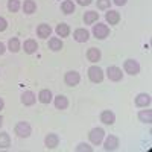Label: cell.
<instances>
[{
	"label": "cell",
	"mask_w": 152,
	"mask_h": 152,
	"mask_svg": "<svg viewBox=\"0 0 152 152\" xmlns=\"http://www.w3.org/2000/svg\"><path fill=\"white\" fill-rule=\"evenodd\" d=\"M15 134L20 137V138H28L31 134H32V128L28 122H18L14 128Z\"/></svg>",
	"instance_id": "cell-1"
},
{
	"label": "cell",
	"mask_w": 152,
	"mask_h": 152,
	"mask_svg": "<svg viewBox=\"0 0 152 152\" xmlns=\"http://www.w3.org/2000/svg\"><path fill=\"white\" fill-rule=\"evenodd\" d=\"M123 70L128 73V75L135 76V75L140 73V64H138V61H137V59L129 58V59H126V61L123 62Z\"/></svg>",
	"instance_id": "cell-2"
},
{
	"label": "cell",
	"mask_w": 152,
	"mask_h": 152,
	"mask_svg": "<svg viewBox=\"0 0 152 152\" xmlns=\"http://www.w3.org/2000/svg\"><path fill=\"white\" fill-rule=\"evenodd\" d=\"M88 79H90L91 82L94 84H99L104 81V70L97 67V66H91L90 69H88Z\"/></svg>",
	"instance_id": "cell-3"
},
{
	"label": "cell",
	"mask_w": 152,
	"mask_h": 152,
	"mask_svg": "<svg viewBox=\"0 0 152 152\" xmlns=\"http://www.w3.org/2000/svg\"><path fill=\"white\" fill-rule=\"evenodd\" d=\"M93 35L97 38V40H105V38L110 35V28L104 23L93 24Z\"/></svg>",
	"instance_id": "cell-4"
},
{
	"label": "cell",
	"mask_w": 152,
	"mask_h": 152,
	"mask_svg": "<svg viewBox=\"0 0 152 152\" xmlns=\"http://www.w3.org/2000/svg\"><path fill=\"white\" fill-rule=\"evenodd\" d=\"M104 137H105V131L102 128H93L88 134V138L93 145H100L104 142Z\"/></svg>",
	"instance_id": "cell-5"
},
{
	"label": "cell",
	"mask_w": 152,
	"mask_h": 152,
	"mask_svg": "<svg viewBox=\"0 0 152 152\" xmlns=\"http://www.w3.org/2000/svg\"><path fill=\"white\" fill-rule=\"evenodd\" d=\"M107 76H108V79L113 81V82H119V81L123 79V73H122V70L117 66H110L107 69Z\"/></svg>",
	"instance_id": "cell-6"
},
{
	"label": "cell",
	"mask_w": 152,
	"mask_h": 152,
	"mask_svg": "<svg viewBox=\"0 0 152 152\" xmlns=\"http://www.w3.org/2000/svg\"><path fill=\"white\" fill-rule=\"evenodd\" d=\"M64 82L69 85V87H75V85H78L81 82V75L78 72H75V70H70L66 73L64 76Z\"/></svg>",
	"instance_id": "cell-7"
},
{
	"label": "cell",
	"mask_w": 152,
	"mask_h": 152,
	"mask_svg": "<svg viewBox=\"0 0 152 152\" xmlns=\"http://www.w3.org/2000/svg\"><path fill=\"white\" fill-rule=\"evenodd\" d=\"M88 38H90V34L84 28H79L73 32V40L76 43H85V41H88Z\"/></svg>",
	"instance_id": "cell-8"
},
{
	"label": "cell",
	"mask_w": 152,
	"mask_h": 152,
	"mask_svg": "<svg viewBox=\"0 0 152 152\" xmlns=\"http://www.w3.org/2000/svg\"><path fill=\"white\" fill-rule=\"evenodd\" d=\"M44 145H46L47 149H55V148L59 145V137H58V134H53V132L47 134L46 138H44Z\"/></svg>",
	"instance_id": "cell-9"
},
{
	"label": "cell",
	"mask_w": 152,
	"mask_h": 152,
	"mask_svg": "<svg viewBox=\"0 0 152 152\" xmlns=\"http://www.w3.org/2000/svg\"><path fill=\"white\" fill-rule=\"evenodd\" d=\"M135 105L138 108H146L151 105V96L148 93H140L135 96Z\"/></svg>",
	"instance_id": "cell-10"
},
{
	"label": "cell",
	"mask_w": 152,
	"mask_h": 152,
	"mask_svg": "<svg viewBox=\"0 0 152 152\" xmlns=\"http://www.w3.org/2000/svg\"><path fill=\"white\" fill-rule=\"evenodd\" d=\"M119 148V138L116 135H108L104 142V149L105 151H116Z\"/></svg>",
	"instance_id": "cell-11"
},
{
	"label": "cell",
	"mask_w": 152,
	"mask_h": 152,
	"mask_svg": "<svg viewBox=\"0 0 152 152\" xmlns=\"http://www.w3.org/2000/svg\"><path fill=\"white\" fill-rule=\"evenodd\" d=\"M100 122L104 125H114V122H116V114L110 110H105L100 113Z\"/></svg>",
	"instance_id": "cell-12"
},
{
	"label": "cell",
	"mask_w": 152,
	"mask_h": 152,
	"mask_svg": "<svg viewBox=\"0 0 152 152\" xmlns=\"http://www.w3.org/2000/svg\"><path fill=\"white\" fill-rule=\"evenodd\" d=\"M50 34H52V28L49 26L47 23H41V24H38V28H37V35L43 38V40H46V38L50 37Z\"/></svg>",
	"instance_id": "cell-13"
},
{
	"label": "cell",
	"mask_w": 152,
	"mask_h": 152,
	"mask_svg": "<svg viewBox=\"0 0 152 152\" xmlns=\"http://www.w3.org/2000/svg\"><path fill=\"white\" fill-rule=\"evenodd\" d=\"M35 102H37V96H35L34 91H24V93L21 94V104H23L24 107H31V105H34Z\"/></svg>",
	"instance_id": "cell-14"
},
{
	"label": "cell",
	"mask_w": 152,
	"mask_h": 152,
	"mask_svg": "<svg viewBox=\"0 0 152 152\" xmlns=\"http://www.w3.org/2000/svg\"><path fill=\"white\" fill-rule=\"evenodd\" d=\"M53 104H55V108L56 110H67L69 107V99L64 96V94H58L53 97Z\"/></svg>",
	"instance_id": "cell-15"
},
{
	"label": "cell",
	"mask_w": 152,
	"mask_h": 152,
	"mask_svg": "<svg viewBox=\"0 0 152 152\" xmlns=\"http://www.w3.org/2000/svg\"><path fill=\"white\" fill-rule=\"evenodd\" d=\"M100 56H102V53H100V50L97 47H90L87 50V59L90 62H97L100 61Z\"/></svg>",
	"instance_id": "cell-16"
},
{
	"label": "cell",
	"mask_w": 152,
	"mask_h": 152,
	"mask_svg": "<svg viewBox=\"0 0 152 152\" xmlns=\"http://www.w3.org/2000/svg\"><path fill=\"white\" fill-rule=\"evenodd\" d=\"M23 50H24V53H28V55H32V53H35L37 50H38V44H37V41L35 40H26L24 41V44H23Z\"/></svg>",
	"instance_id": "cell-17"
},
{
	"label": "cell",
	"mask_w": 152,
	"mask_h": 152,
	"mask_svg": "<svg viewBox=\"0 0 152 152\" xmlns=\"http://www.w3.org/2000/svg\"><path fill=\"white\" fill-rule=\"evenodd\" d=\"M52 99H53V94L50 90H47V88H44V90H41L40 93H38V100H40L41 104H50L52 102Z\"/></svg>",
	"instance_id": "cell-18"
},
{
	"label": "cell",
	"mask_w": 152,
	"mask_h": 152,
	"mask_svg": "<svg viewBox=\"0 0 152 152\" xmlns=\"http://www.w3.org/2000/svg\"><path fill=\"white\" fill-rule=\"evenodd\" d=\"M99 20V12L96 11H87L84 14V23L85 24H94Z\"/></svg>",
	"instance_id": "cell-19"
},
{
	"label": "cell",
	"mask_w": 152,
	"mask_h": 152,
	"mask_svg": "<svg viewBox=\"0 0 152 152\" xmlns=\"http://www.w3.org/2000/svg\"><path fill=\"white\" fill-rule=\"evenodd\" d=\"M105 20L110 23V24H117L119 21H120V14L117 11H111V9H108V12L105 14Z\"/></svg>",
	"instance_id": "cell-20"
},
{
	"label": "cell",
	"mask_w": 152,
	"mask_h": 152,
	"mask_svg": "<svg viewBox=\"0 0 152 152\" xmlns=\"http://www.w3.org/2000/svg\"><path fill=\"white\" fill-rule=\"evenodd\" d=\"M55 32H56L58 37L66 38V37L70 35V28H69V24H67V23H59L58 26H56V29H55Z\"/></svg>",
	"instance_id": "cell-21"
},
{
	"label": "cell",
	"mask_w": 152,
	"mask_h": 152,
	"mask_svg": "<svg viewBox=\"0 0 152 152\" xmlns=\"http://www.w3.org/2000/svg\"><path fill=\"white\" fill-rule=\"evenodd\" d=\"M23 12L24 14H34V12L37 11V3H35V0H24V3H23Z\"/></svg>",
	"instance_id": "cell-22"
},
{
	"label": "cell",
	"mask_w": 152,
	"mask_h": 152,
	"mask_svg": "<svg viewBox=\"0 0 152 152\" xmlns=\"http://www.w3.org/2000/svg\"><path fill=\"white\" fill-rule=\"evenodd\" d=\"M49 49L52 50V52H58V50L62 49V40L58 37H53L49 40Z\"/></svg>",
	"instance_id": "cell-23"
},
{
	"label": "cell",
	"mask_w": 152,
	"mask_h": 152,
	"mask_svg": "<svg viewBox=\"0 0 152 152\" xmlns=\"http://www.w3.org/2000/svg\"><path fill=\"white\" fill-rule=\"evenodd\" d=\"M75 3H73V0H64V2L61 3V11L64 12V14H73L75 12Z\"/></svg>",
	"instance_id": "cell-24"
},
{
	"label": "cell",
	"mask_w": 152,
	"mask_h": 152,
	"mask_svg": "<svg viewBox=\"0 0 152 152\" xmlns=\"http://www.w3.org/2000/svg\"><path fill=\"white\" fill-rule=\"evenodd\" d=\"M138 119L143 123H151L152 122V111L151 110H142L138 113Z\"/></svg>",
	"instance_id": "cell-25"
},
{
	"label": "cell",
	"mask_w": 152,
	"mask_h": 152,
	"mask_svg": "<svg viewBox=\"0 0 152 152\" xmlns=\"http://www.w3.org/2000/svg\"><path fill=\"white\" fill-rule=\"evenodd\" d=\"M11 146V137L8 132H0V149H8Z\"/></svg>",
	"instance_id": "cell-26"
},
{
	"label": "cell",
	"mask_w": 152,
	"mask_h": 152,
	"mask_svg": "<svg viewBox=\"0 0 152 152\" xmlns=\"http://www.w3.org/2000/svg\"><path fill=\"white\" fill-rule=\"evenodd\" d=\"M8 49L11 50L12 53H17L18 50L21 49V47H20V41H18V38H15V37H12L11 40L8 41Z\"/></svg>",
	"instance_id": "cell-27"
},
{
	"label": "cell",
	"mask_w": 152,
	"mask_h": 152,
	"mask_svg": "<svg viewBox=\"0 0 152 152\" xmlns=\"http://www.w3.org/2000/svg\"><path fill=\"white\" fill-rule=\"evenodd\" d=\"M8 9H9L11 12H18V9H20V2H18V0H9V2H8Z\"/></svg>",
	"instance_id": "cell-28"
},
{
	"label": "cell",
	"mask_w": 152,
	"mask_h": 152,
	"mask_svg": "<svg viewBox=\"0 0 152 152\" xmlns=\"http://www.w3.org/2000/svg\"><path fill=\"white\" fill-rule=\"evenodd\" d=\"M111 0H97V9H110Z\"/></svg>",
	"instance_id": "cell-29"
},
{
	"label": "cell",
	"mask_w": 152,
	"mask_h": 152,
	"mask_svg": "<svg viewBox=\"0 0 152 152\" xmlns=\"http://www.w3.org/2000/svg\"><path fill=\"white\" fill-rule=\"evenodd\" d=\"M91 152L93 151V148L90 146V145H87V143H79L78 146H76V152Z\"/></svg>",
	"instance_id": "cell-30"
},
{
	"label": "cell",
	"mask_w": 152,
	"mask_h": 152,
	"mask_svg": "<svg viewBox=\"0 0 152 152\" xmlns=\"http://www.w3.org/2000/svg\"><path fill=\"white\" fill-rule=\"evenodd\" d=\"M8 29V21L5 17H0V32H5Z\"/></svg>",
	"instance_id": "cell-31"
},
{
	"label": "cell",
	"mask_w": 152,
	"mask_h": 152,
	"mask_svg": "<svg viewBox=\"0 0 152 152\" xmlns=\"http://www.w3.org/2000/svg\"><path fill=\"white\" fill-rule=\"evenodd\" d=\"M76 2H78V5H81V6H88V5L93 3V0H76Z\"/></svg>",
	"instance_id": "cell-32"
},
{
	"label": "cell",
	"mask_w": 152,
	"mask_h": 152,
	"mask_svg": "<svg viewBox=\"0 0 152 152\" xmlns=\"http://www.w3.org/2000/svg\"><path fill=\"white\" fill-rule=\"evenodd\" d=\"M114 3H116L117 6H123V5H126V2H128V0H113Z\"/></svg>",
	"instance_id": "cell-33"
},
{
	"label": "cell",
	"mask_w": 152,
	"mask_h": 152,
	"mask_svg": "<svg viewBox=\"0 0 152 152\" xmlns=\"http://www.w3.org/2000/svg\"><path fill=\"white\" fill-rule=\"evenodd\" d=\"M3 53H5V44L0 43V55H3Z\"/></svg>",
	"instance_id": "cell-34"
},
{
	"label": "cell",
	"mask_w": 152,
	"mask_h": 152,
	"mask_svg": "<svg viewBox=\"0 0 152 152\" xmlns=\"http://www.w3.org/2000/svg\"><path fill=\"white\" fill-rule=\"evenodd\" d=\"M3 108H5V102H3V99L0 97V111H2Z\"/></svg>",
	"instance_id": "cell-35"
},
{
	"label": "cell",
	"mask_w": 152,
	"mask_h": 152,
	"mask_svg": "<svg viewBox=\"0 0 152 152\" xmlns=\"http://www.w3.org/2000/svg\"><path fill=\"white\" fill-rule=\"evenodd\" d=\"M2 125H3V117L0 116V126H2Z\"/></svg>",
	"instance_id": "cell-36"
}]
</instances>
